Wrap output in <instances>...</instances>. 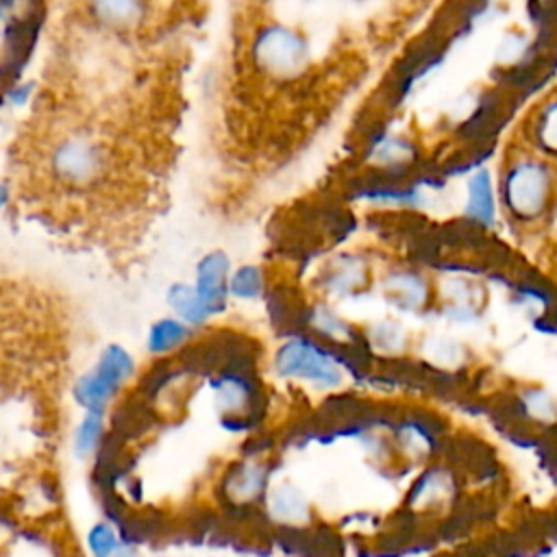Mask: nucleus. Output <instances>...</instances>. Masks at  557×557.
<instances>
[{
    "mask_svg": "<svg viewBox=\"0 0 557 557\" xmlns=\"http://www.w3.org/2000/svg\"><path fill=\"white\" fill-rule=\"evenodd\" d=\"M513 411L535 426L557 424V398L540 385H524L518 389L513 396Z\"/></svg>",
    "mask_w": 557,
    "mask_h": 557,
    "instance_id": "5",
    "label": "nucleus"
},
{
    "mask_svg": "<svg viewBox=\"0 0 557 557\" xmlns=\"http://www.w3.org/2000/svg\"><path fill=\"white\" fill-rule=\"evenodd\" d=\"M496 213L492 178L487 172H476L468 183V218L476 224H492Z\"/></svg>",
    "mask_w": 557,
    "mask_h": 557,
    "instance_id": "8",
    "label": "nucleus"
},
{
    "mask_svg": "<svg viewBox=\"0 0 557 557\" xmlns=\"http://www.w3.org/2000/svg\"><path fill=\"white\" fill-rule=\"evenodd\" d=\"M91 548L98 557H104L109 555V550L113 548V535L109 529H102L98 527L94 533H91Z\"/></svg>",
    "mask_w": 557,
    "mask_h": 557,
    "instance_id": "13",
    "label": "nucleus"
},
{
    "mask_svg": "<svg viewBox=\"0 0 557 557\" xmlns=\"http://www.w3.org/2000/svg\"><path fill=\"white\" fill-rule=\"evenodd\" d=\"M274 505H276V509H278L281 513H285V516H292V513H296L298 509H302V500H300L294 492H289V490H281V492L276 494Z\"/></svg>",
    "mask_w": 557,
    "mask_h": 557,
    "instance_id": "12",
    "label": "nucleus"
},
{
    "mask_svg": "<svg viewBox=\"0 0 557 557\" xmlns=\"http://www.w3.org/2000/svg\"><path fill=\"white\" fill-rule=\"evenodd\" d=\"M257 59L263 70L276 74H292L305 61V44L289 30L270 28L257 41Z\"/></svg>",
    "mask_w": 557,
    "mask_h": 557,
    "instance_id": "3",
    "label": "nucleus"
},
{
    "mask_svg": "<svg viewBox=\"0 0 557 557\" xmlns=\"http://www.w3.org/2000/svg\"><path fill=\"white\" fill-rule=\"evenodd\" d=\"M183 335H185V329H183L178 322H161V324L152 331L150 348H152V350H165V348L174 346Z\"/></svg>",
    "mask_w": 557,
    "mask_h": 557,
    "instance_id": "10",
    "label": "nucleus"
},
{
    "mask_svg": "<svg viewBox=\"0 0 557 557\" xmlns=\"http://www.w3.org/2000/svg\"><path fill=\"white\" fill-rule=\"evenodd\" d=\"M235 292L237 294H244V296H252L259 292V274L255 268H246L237 274L235 283H233Z\"/></svg>",
    "mask_w": 557,
    "mask_h": 557,
    "instance_id": "11",
    "label": "nucleus"
},
{
    "mask_svg": "<svg viewBox=\"0 0 557 557\" xmlns=\"http://www.w3.org/2000/svg\"><path fill=\"white\" fill-rule=\"evenodd\" d=\"M98 433H100V418H98V413H91V416L85 420L83 429H81V437H78L81 448L91 446L94 440L98 437Z\"/></svg>",
    "mask_w": 557,
    "mask_h": 557,
    "instance_id": "14",
    "label": "nucleus"
},
{
    "mask_svg": "<svg viewBox=\"0 0 557 557\" xmlns=\"http://www.w3.org/2000/svg\"><path fill=\"white\" fill-rule=\"evenodd\" d=\"M276 366L283 374H302V376L326 381V383L337 379V372L326 361V357L307 344L285 346L278 355Z\"/></svg>",
    "mask_w": 557,
    "mask_h": 557,
    "instance_id": "4",
    "label": "nucleus"
},
{
    "mask_svg": "<svg viewBox=\"0 0 557 557\" xmlns=\"http://www.w3.org/2000/svg\"><path fill=\"white\" fill-rule=\"evenodd\" d=\"M89 4L98 20L115 28L139 24L146 11V0H89Z\"/></svg>",
    "mask_w": 557,
    "mask_h": 557,
    "instance_id": "7",
    "label": "nucleus"
},
{
    "mask_svg": "<svg viewBox=\"0 0 557 557\" xmlns=\"http://www.w3.org/2000/svg\"><path fill=\"white\" fill-rule=\"evenodd\" d=\"M531 144L544 157H557V96L548 98L531 120Z\"/></svg>",
    "mask_w": 557,
    "mask_h": 557,
    "instance_id": "6",
    "label": "nucleus"
},
{
    "mask_svg": "<svg viewBox=\"0 0 557 557\" xmlns=\"http://www.w3.org/2000/svg\"><path fill=\"white\" fill-rule=\"evenodd\" d=\"M224 270L226 261L220 252L205 259L200 265V300L207 309L222 307L224 300Z\"/></svg>",
    "mask_w": 557,
    "mask_h": 557,
    "instance_id": "9",
    "label": "nucleus"
},
{
    "mask_svg": "<svg viewBox=\"0 0 557 557\" xmlns=\"http://www.w3.org/2000/svg\"><path fill=\"white\" fill-rule=\"evenodd\" d=\"M500 200L520 226L542 224L557 202V170L542 152L511 157L500 174Z\"/></svg>",
    "mask_w": 557,
    "mask_h": 557,
    "instance_id": "1",
    "label": "nucleus"
},
{
    "mask_svg": "<svg viewBox=\"0 0 557 557\" xmlns=\"http://www.w3.org/2000/svg\"><path fill=\"white\" fill-rule=\"evenodd\" d=\"M104 165V152L87 137L63 139L52 152L54 172L67 183L94 181Z\"/></svg>",
    "mask_w": 557,
    "mask_h": 557,
    "instance_id": "2",
    "label": "nucleus"
}]
</instances>
